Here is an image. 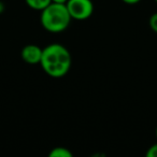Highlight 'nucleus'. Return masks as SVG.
<instances>
[{"label": "nucleus", "instance_id": "nucleus-13", "mask_svg": "<svg viewBox=\"0 0 157 157\" xmlns=\"http://www.w3.org/2000/svg\"><path fill=\"white\" fill-rule=\"evenodd\" d=\"M154 1H155V2H156V3H157V0H154Z\"/></svg>", "mask_w": 157, "mask_h": 157}, {"label": "nucleus", "instance_id": "nucleus-3", "mask_svg": "<svg viewBox=\"0 0 157 157\" xmlns=\"http://www.w3.org/2000/svg\"><path fill=\"white\" fill-rule=\"evenodd\" d=\"M65 5L72 20L85 21L94 13V3L92 0H68Z\"/></svg>", "mask_w": 157, "mask_h": 157}, {"label": "nucleus", "instance_id": "nucleus-4", "mask_svg": "<svg viewBox=\"0 0 157 157\" xmlns=\"http://www.w3.org/2000/svg\"><path fill=\"white\" fill-rule=\"evenodd\" d=\"M42 51L39 45L36 44H27L23 48L21 52L22 59L28 65H40L42 58Z\"/></svg>", "mask_w": 157, "mask_h": 157}, {"label": "nucleus", "instance_id": "nucleus-8", "mask_svg": "<svg viewBox=\"0 0 157 157\" xmlns=\"http://www.w3.org/2000/svg\"><path fill=\"white\" fill-rule=\"evenodd\" d=\"M146 157H157V143L153 144L146 151Z\"/></svg>", "mask_w": 157, "mask_h": 157}, {"label": "nucleus", "instance_id": "nucleus-5", "mask_svg": "<svg viewBox=\"0 0 157 157\" xmlns=\"http://www.w3.org/2000/svg\"><path fill=\"white\" fill-rule=\"evenodd\" d=\"M25 2L30 9L36 11H42L52 2V0H25Z\"/></svg>", "mask_w": 157, "mask_h": 157}, {"label": "nucleus", "instance_id": "nucleus-2", "mask_svg": "<svg viewBox=\"0 0 157 157\" xmlns=\"http://www.w3.org/2000/svg\"><path fill=\"white\" fill-rule=\"evenodd\" d=\"M71 16L65 3L51 2L41 11L40 23L46 31L52 33H63L69 27Z\"/></svg>", "mask_w": 157, "mask_h": 157}, {"label": "nucleus", "instance_id": "nucleus-6", "mask_svg": "<svg viewBox=\"0 0 157 157\" xmlns=\"http://www.w3.org/2000/svg\"><path fill=\"white\" fill-rule=\"evenodd\" d=\"M50 157H72V153L70 150L63 146H56L52 148L48 154Z\"/></svg>", "mask_w": 157, "mask_h": 157}, {"label": "nucleus", "instance_id": "nucleus-10", "mask_svg": "<svg viewBox=\"0 0 157 157\" xmlns=\"http://www.w3.org/2000/svg\"><path fill=\"white\" fill-rule=\"evenodd\" d=\"M68 0H52V2H56V3H66Z\"/></svg>", "mask_w": 157, "mask_h": 157}, {"label": "nucleus", "instance_id": "nucleus-11", "mask_svg": "<svg viewBox=\"0 0 157 157\" xmlns=\"http://www.w3.org/2000/svg\"><path fill=\"white\" fill-rule=\"evenodd\" d=\"M3 11H5V6H3V3L0 1V14L2 13Z\"/></svg>", "mask_w": 157, "mask_h": 157}, {"label": "nucleus", "instance_id": "nucleus-9", "mask_svg": "<svg viewBox=\"0 0 157 157\" xmlns=\"http://www.w3.org/2000/svg\"><path fill=\"white\" fill-rule=\"evenodd\" d=\"M122 1L126 3V5H137L141 0H122Z\"/></svg>", "mask_w": 157, "mask_h": 157}, {"label": "nucleus", "instance_id": "nucleus-7", "mask_svg": "<svg viewBox=\"0 0 157 157\" xmlns=\"http://www.w3.org/2000/svg\"><path fill=\"white\" fill-rule=\"evenodd\" d=\"M148 24H150V27L154 33H157V12L154 14H152L148 20Z\"/></svg>", "mask_w": 157, "mask_h": 157}, {"label": "nucleus", "instance_id": "nucleus-1", "mask_svg": "<svg viewBox=\"0 0 157 157\" xmlns=\"http://www.w3.org/2000/svg\"><path fill=\"white\" fill-rule=\"evenodd\" d=\"M72 57L69 50L60 43H51L42 51L40 66L48 75L63 78L71 69Z\"/></svg>", "mask_w": 157, "mask_h": 157}, {"label": "nucleus", "instance_id": "nucleus-12", "mask_svg": "<svg viewBox=\"0 0 157 157\" xmlns=\"http://www.w3.org/2000/svg\"><path fill=\"white\" fill-rule=\"evenodd\" d=\"M155 136H156V139H157V126H156V129H155Z\"/></svg>", "mask_w": 157, "mask_h": 157}]
</instances>
